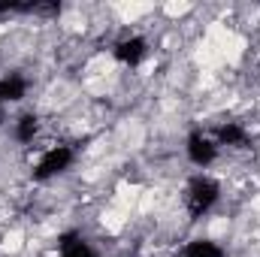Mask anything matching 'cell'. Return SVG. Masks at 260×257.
I'll return each mask as SVG.
<instances>
[{
    "mask_svg": "<svg viewBox=\"0 0 260 257\" xmlns=\"http://www.w3.org/2000/svg\"><path fill=\"white\" fill-rule=\"evenodd\" d=\"M148 40L142 34H124L121 40L112 43V58L121 67H139L145 58H148Z\"/></svg>",
    "mask_w": 260,
    "mask_h": 257,
    "instance_id": "4",
    "label": "cell"
},
{
    "mask_svg": "<svg viewBox=\"0 0 260 257\" xmlns=\"http://www.w3.org/2000/svg\"><path fill=\"white\" fill-rule=\"evenodd\" d=\"M218 200H221V185H218V179H212L206 173L203 176H194L185 185V194H182V203H185V212H188L191 221L206 218L218 206Z\"/></svg>",
    "mask_w": 260,
    "mask_h": 257,
    "instance_id": "2",
    "label": "cell"
},
{
    "mask_svg": "<svg viewBox=\"0 0 260 257\" xmlns=\"http://www.w3.org/2000/svg\"><path fill=\"white\" fill-rule=\"evenodd\" d=\"M185 154L194 167H212L218 157H221V145L215 142L212 130H194L188 133V142H185Z\"/></svg>",
    "mask_w": 260,
    "mask_h": 257,
    "instance_id": "3",
    "label": "cell"
},
{
    "mask_svg": "<svg viewBox=\"0 0 260 257\" xmlns=\"http://www.w3.org/2000/svg\"><path fill=\"white\" fill-rule=\"evenodd\" d=\"M58 257H100V254H97V248L85 236L67 233V236H61V242H58Z\"/></svg>",
    "mask_w": 260,
    "mask_h": 257,
    "instance_id": "5",
    "label": "cell"
},
{
    "mask_svg": "<svg viewBox=\"0 0 260 257\" xmlns=\"http://www.w3.org/2000/svg\"><path fill=\"white\" fill-rule=\"evenodd\" d=\"M182 257H227V251H224V245H218L215 239L200 236V239H191V242L182 248Z\"/></svg>",
    "mask_w": 260,
    "mask_h": 257,
    "instance_id": "6",
    "label": "cell"
},
{
    "mask_svg": "<svg viewBox=\"0 0 260 257\" xmlns=\"http://www.w3.org/2000/svg\"><path fill=\"white\" fill-rule=\"evenodd\" d=\"M76 164V148L67 142H49L37 145V157H30V176L37 182H49L55 176L67 173Z\"/></svg>",
    "mask_w": 260,
    "mask_h": 257,
    "instance_id": "1",
    "label": "cell"
}]
</instances>
